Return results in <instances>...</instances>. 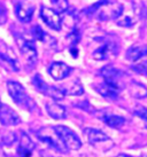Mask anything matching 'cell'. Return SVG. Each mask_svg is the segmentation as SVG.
I'll list each match as a JSON object with an SVG mask.
<instances>
[{
  "label": "cell",
  "mask_w": 147,
  "mask_h": 157,
  "mask_svg": "<svg viewBox=\"0 0 147 157\" xmlns=\"http://www.w3.org/2000/svg\"><path fill=\"white\" fill-rule=\"evenodd\" d=\"M40 18L52 30H61L62 18H61L60 14L58 13L56 10H54L53 8H50V7H46V6H42L40 7Z\"/></svg>",
  "instance_id": "7c38bea8"
},
{
  "label": "cell",
  "mask_w": 147,
  "mask_h": 157,
  "mask_svg": "<svg viewBox=\"0 0 147 157\" xmlns=\"http://www.w3.org/2000/svg\"><path fill=\"white\" fill-rule=\"evenodd\" d=\"M58 135L60 136L62 140L63 144L68 150H78L82 147V141L78 138V135L75 132L69 128V127L65 126V125H55L54 126Z\"/></svg>",
  "instance_id": "52a82bcc"
},
{
  "label": "cell",
  "mask_w": 147,
  "mask_h": 157,
  "mask_svg": "<svg viewBox=\"0 0 147 157\" xmlns=\"http://www.w3.org/2000/svg\"><path fill=\"white\" fill-rule=\"evenodd\" d=\"M32 84L36 87V90L38 92H40L42 94L48 96L50 99H52L54 101H60L65 98V94L62 93V91L60 90V87H56L53 85L47 84L44 78L40 75H35L32 78Z\"/></svg>",
  "instance_id": "8992f818"
},
{
  "label": "cell",
  "mask_w": 147,
  "mask_h": 157,
  "mask_svg": "<svg viewBox=\"0 0 147 157\" xmlns=\"http://www.w3.org/2000/svg\"><path fill=\"white\" fill-rule=\"evenodd\" d=\"M45 107H46L47 113L53 118V119L60 121V119H65L66 118V113H67L66 108L63 105H61L60 103H58L56 101H54V100L47 101Z\"/></svg>",
  "instance_id": "44dd1931"
},
{
  "label": "cell",
  "mask_w": 147,
  "mask_h": 157,
  "mask_svg": "<svg viewBox=\"0 0 147 157\" xmlns=\"http://www.w3.org/2000/svg\"><path fill=\"white\" fill-rule=\"evenodd\" d=\"M140 16V9L137 7L136 4H131L130 7H124L122 9V13L120 16L115 20L117 25L122 26V28H132L137 24Z\"/></svg>",
  "instance_id": "ba28073f"
},
{
  "label": "cell",
  "mask_w": 147,
  "mask_h": 157,
  "mask_svg": "<svg viewBox=\"0 0 147 157\" xmlns=\"http://www.w3.org/2000/svg\"><path fill=\"white\" fill-rule=\"evenodd\" d=\"M7 91H8L9 96L14 101V103L18 105L21 109L31 111L36 107L35 101L30 98L26 90L23 87L22 84H20L16 80H8L7 82Z\"/></svg>",
  "instance_id": "7a4b0ae2"
},
{
  "label": "cell",
  "mask_w": 147,
  "mask_h": 157,
  "mask_svg": "<svg viewBox=\"0 0 147 157\" xmlns=\"http://www.w3.org/2000/svg\"><path fill=\"white\" fill-rule=\"evenodd\" d=\"M8 20V10L6 5H4L0 1V25H4Z\"/></svg>",
  "instance_id": "4316f807"
},
{
  "label": "cell",
  "mask_w": 147,
  "mask_h": 157,
  "mask_svg": "<svg viewBox=\"0 0 147 157\" xmlns=\"http://www.w3.org/2000/svg\"><path fill=\"white\" fill-rule=\"evenodd\" d=\"M16 135L14 134V133H9L8 135H5L4 138H2V140H4V142L6 146H10V144H13V142H15L16 141Z\"/></svg>",
  "instance_id": "83f0119b"
},
{
  "label": "cell",
  "mask_w": 147,
  "mask_h": 157,
  "mask_svg": "<svg viewBox=\"0 0 147 157\" xmlns=\"http://www.w3.org/2000/svg\"><path fill=\"white\" fill-rule=\"evenodd\" d=\"M37 136L42 142L46 144L50 148H52L55 151H59V153H67L68 151V149L66 148L62 140L60 139V136L56 133L54 126L42 127L37 132Z\"/></svg>",
  "instance_id": "277c9868"
},
{
  "label": "cell",
  "mask_w": 147,
  "mask_h": 157,
  "mask_svg": "<svg viewBox=\"0 0 147 157\" xmlns=\"http://www.w3.org/2000/svg\"><path fill=\"white\" fill-rule=\"evenodd\" d=\"M147 57V46L146 45H133L128 48L125 53V59L132 63L143 61Z\"/></svg>",
  "instance_id": "ac0fdd59"
},
{
  "label": "cell",
  "mask_w": 147,
  "mask_h": 157,
  "mask_svg": "<svg viewBox=\"0 0 147 157\" xmlns=\"http://www.w3.org/2000/svg\"><path fill=\"white\" fill-rule=\"evenodd\" d=\"M101 76L104 78V82H107L109 84H113L117 87H123V83H122V77H123V72L120 69H117L116 67L106 66L105 68L101 69Z\"/></svg>",
  "instance_id": "4fadbf2b"
},
{
  "label": "cell",
  "mask_w": 147,
  "mask_h": 157,
  "mask_svg": "<svg viewBox=\"0 0 147 157\" xmlns=\"http://www.w3.org/2000/svg\"><path fill=\"white\" fill-rule=\"evenodd\" d=\"M35 148V144L30 139V136L22 132L18 139V157H31L32 151Z\"/></svg>",
  "instance_id": "e0dca14e"
},
{
  "label": "cell",
  "mask_w": 147,
  "mask_h": 157,
  "mask_svg": "<svg viewBox=\"0 0 147 157\" xmlns=\"http://www.w3.org/2000/svg\"><path fill=\"white\" fill-rule=\"evenodd\" d=\"M129 91L131 95L137 99H144L147 96V87L141 83H138L136 80H132L129 85Z\"/></svg>",
  "instance_id": "7402d4cb"
},
{
  "label": "cell",
  "mask_w": 147,
  "mask_h": 157,
  "mask_svg": "<svg viewBox=\"0 0 147 157\" xmlns=\"http://www.w3.org/2000/svg\"><path fill=\"white\" fill-rule=\"evenodd\" d=\"M99 45L92 52V57L97 61H110L114 57L117 56L120 52V46L114 40L107 39H99Z\"/></svg>",
  "instance_id": "3957f363"
},
{
  "label": "cell",
  "mask_w": 147,
  "mask_h": 157,
  "mask_svg": "<svg viewBox=\"0 0 147 157\" xmlns=\"http://www.w3.org/2000/svg\"><path fill=\"white\" fill-rule=\"evenodd\" d=\"M131 69L139 75H147V61L143 60V61H139L137 63H133L131 66Z\"/></svg>",
  "instance_id": "d4e9b609"
},
{
  "label": "cell",
  "mask_w": 147,
  "mask_h": 157,
  "mask_svg": "<svg viewBox=\"0 0 147 157\" xmlns=\"http://www.w3.org/2000/svg\"><path fill=\"white\" fill-rule=\"evenodd\" d=\"M53 5V9L58 13H66L69 8V1L68 0H50Z\"/></svg>",
  "instance_id": "cb8c5ba5"
},
{
  "label": "cell",
  "mask_w": 147,
  "mask_h": 157,
  "mask_svg": "<svg viewBox=\"0 0 147 157\" xmlns=\"http://www.w3.org/2000/svg\"><path fill=\"white\" fill-rule=\"evenodd\" d=\"M99 118L106 125H108L112 128H117V130L121 128L122 126H124V124H125V118L121 115H116V113L102 111L99 115Z\"/></svg>",
  "instance_id": "d6986e66"
},
{
  "label": "cell",
  "mask_w": 147,
  "mask_h": 157,
  "mask_svg": "<svg viewBox=\"0 0 147 157\" xmlns=\"http://www.w3.org/2000/svg\"><path fill=\"white\" fill-rule=\"evenodd\" d=\"M0 123L4 126H15L21 123V118L18 113L13 110L9 105H0Z\"/></svg>",
  "instance_id": "5bb4252c"
},
{
  "label": "cell",
  "mask_w": 147,
  "mask_h": 157,
  "mask_svg": "<svg viewBox=\"0 0 147 157\" xmlns=\"http://www.w3.org/2000/svg\"><path fill=\"white\" fill-rule=\"evenodd\" d=\"M133 113L138 118H140L147 126V108L144 105H137L133 109Z\"/></svg>",
  "instance_id": "484cf974"
},
{
  "label": "cell",
  "mask_w": 147,
  "mask_h": 157,
  "mask_svg": "<svg viewBox=\"0 0 147 157\" xmlns=\"http://www.w3.org/2000/svg\"><path fill=\"white\" fill-rule=\"evenodd\" d=\"M16 43H18V49L21 52L22 56L26 59V61L30 64H35L38 59V53H37L35 41L22 36V37L16 38Z\"/></svg>",
  "instance_id": "9c48e42d"
},
{
  "label": "cell",
  "mask_w": 147,
  "mask_h": 157,
  "mask_svg": "<svg viewBox=\"0 0 147 157\" xmlns=\"http://www.w3.org/2000/svg\"><path fill=\"white\" fill-rule=\"evenodd\" d=\"M94 88L100 95L104 96L105 99H108V100H117L122 91V88L117 87L113 84L107 83V82L97 84Z\"/></svg>",
  "instance_id": "2e32d148"
},
{
  "label": "cell",
  "mask_w": 147,
  "mask_h": 157,
  "mask_svg": "<svg viewBox=\"0 0 147 157\" xmlns=\"http://www.w3.org/2000/svg\"><path fill=\"white\" fill-rule=\"evenodd\" d=\"M116 157H132V156H130L128 154H118Z\"/></svg>",
  "instance_id": "f1b7e54d"
},
{
  "label": "cell",
  "mask_w": 147,
  "mask_h": 157,
  "mask_svg": "<svg viewBox=\"0 0 147 157\" xmlns=\"http://www.w3.org/2000/svg\"><path fill=\"white\" fill-rule=\"evenodd\" d=\"M123 5L116 0H99L97 4L89 7L85 10L87 16L93 17L98 21H110L116 20L122 13Z\"/></svg>",
  "instance_id": "6da1fadb"
},
{
  "label": "cell",
  "mask_w": 147,
  "mask_h": 157,
  "mask_svg": "<svg viewBox=\"0 0 147 157\" xmlns=\"http://www.w3.org/2000/svg\"><path fill=\"white\" fill-rule=\"evenodd\" d=\"M60 90L65 95H73V96H78L82 95L84 93V87H83L82 83L79 82V79H73L68 83L63 84L59 86Z\"/></svg>",
  "instance_id": "ffe728a7"
},
{
  "label": "cell",
  "mask_w": 147,
  "mask_h": 157,
  "mask_svg": "<svg viewBox=\"0 0 147 157\" xmlns=\"http://www.w3.org/2000/svg\"><path fill=\"white\" fill-rule=\"evenodd\" d=\"M70 72H71V67L66 64L65 62H53L48 67V74L51 75V77L54 80H63L69 76Z\"/></svg>",
  "instance_id": "9a60e30c"
},
{
  "label": "cell",
  "mask_w": 147,
  "mask_h": 157,
  "mask_svg": "<svg viewBox=\"0 0 147 157\" xmlns=\"http://www.w3.org/2000/svg\"><path fill=\"white\" fill-rule=\"evenodd\" d=\"M83 133L85 135L86 140L89 141V144H92L95 148L102 150V151H107L114 146L113 140L106 133H104L100 130L87 127V128H84Z\"/></svg>",
  "instance_id": "5b68a950"
},
{
  "label": "cell",
  "mask_w": 147,
  "mask_h": 157,
  "mask_svg": "<svg viewBox=\"0 0 147 157\" xmlns=\"http://www.w3.org/2000/svg\"><path fill=\"white\" fill-rule=\"evenodd\" d=\"M31 36H32L34 39L38 40V41H42V43H47V40L52 39V37H50V36L44 31L43 28L39 26L38 24H36L35 26H32V29H31Z\"/></svg>",
  "instance_id": "603a6c76"
},
{
  "label": "cell",
  "mask_w": 147,
  "mask_h": 157,
  "mask_svg": "<svg viewBox=\"0 0 147 157\" xmlns=\"http://www.w3.org/2000/svg\"><path fill=\"white\" fill-rule=\"evenodd\" d=\"M35 2L32 0H18L15 4V14L18 21L22 23H29L35 13Z\"/></svg>",
  "instance_id": "8fae6325"
},
{
  "label": "cell",
  "mask_w": 147,
  "mask_h": 157,
  "mask_svg": "<svg viewBox=\"0 0 147 157\" xmlns=\"http://www.w3.org/2000/svg\"><path fill=\"white\" fill-rule=\"evenodd\" d=\"M0 66L10 72H18L20 70L18 57L6 44H0Z\"/></svg>",
  "instance_id": "30bf717a"
},
{
  "label": "cell",
  "mask_w": 147,
  "mask_h": 157,
  "mask_svg": "<svg viewBox=\"0 0 147 157\" xmlns=\"http://www.w3.org/2000/svg\"><path fill=\"white\" fill-rule=\"evenodd\" d=\"M141 157H147V147L145 148V150L143 151V154H141Z\"/></svg>",
  "instance_id": "f546056e"
},
{
  "label": "cell",
  "mask_w": 147,
  "mask_h": 157,
  "mask_svg": "<svg viewBox=\"0 0 147 157\" xmlns=\"http://www.w3.org/2000/svg\"><path fill=\"white\" fill-rule=\"evenodd\" d=\"M0 105H1V102H0Z\"/></svg>",
  "instance_id": "4dcf8cb0"
}]
</instances>
